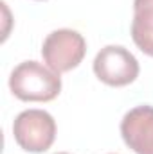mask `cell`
<instances>
[{"label": "cell", "mask_w": 153, "mask_h": 154, "mask_svg": "<svg viewBox=\"0 0 153 154\" xmlns=\"http://www.w3.org/2000/svg\"><path fill=\"white\" fill-rule=\"evenodd\" d=\"M13 95L25 102H49L61 91V77L38 61L20 63L9 77Z\"/></svg>", "instance_id": "1"}, {"label": "cell", "mask_w": 153, "mask_h": 154, "mask_svg": "<svg viewBox=\"0 0 153 154\" xmlns=\"http://www.w3.org/2000/svg\"><path fill=\"white\" fill-rule=\"evenodd\" d=\"M86 54V41L85 38L72 29H58L52 31L41 47V56L47 66L56 72H70L83 61Z\"/></svg>", "instance_id": "2"}, {"label": "cell", "mask_w": 153, "mask_h": 154, "mask_svg": "<svg viewBox=\"0 0 153 154\" xmlns=\"http://www.w3.org/2000/svg\"><path fill=\"white\" fill-rule=\"evenodd\" d=\"M13 134L16 143L27 152H45L56 138V122L43 109H25L15 118Z\"/></svg>", "instance_id": "3"}, {"label": "cell", "mask_w": 153, "mask_h": 154, "mask_svg": "<svg viewBox=\"0 0 153 154\" xmlns=\"http://www.w3.org/2000/svg\"><path fill=\"white\" fill-rule=\"evenodd\" d=\"M94 74L108 86H126L139 75V61L121 45L101 48L94 59Z\"/></svg>", "instance_id": "4"}, {"label": "cell", "mask_w": 153, "mask_h": 154, "mask_svg": "<svg viewBox=\"0 0 153 154\" xmlns=\"http://www.w3.org/2000/svg\"><path fill=\"white\" fill-rule=\"evenodd\" d=\"M121 136L135 154H153V106L130 109L121 120Z\"/></svg>", "instance_id": "5"}, {"label": "cell", "mask_w": 153, "mask_h": 154, "mask_svg": "<svg viewBox=\"0 0 153 154\" xmlns=\"http://www.w3.org/2000/svg\"><path fill=\"white\" fill-rule=\"evenodd\" d=\"M132 38L146 56L153 57V0H133Z\"/></svg>", "instance_id": "6"}, {"label": "cell", "mask_w": 153, "mask_h": 154, "mask_svg": "<svg viewBox=\"0 0 153 154\" xmlns=\"http://www.w3.org/2000/svg\"><path fill=\"white\" fill-rule=\"evenodd\" d=\"M56 154H69V152H56Z\"/></svg>", "instance_id": "7"}, {"label": "cell", "mask_w": 153, "mask_h": 154, "mask_svg": "<svg viewBox=\"0 0 153 154\" xmlns=\"http://www.w3.org/2000/svg\"><path fill=\"white\" fill-rule=\"evenodd\" d=\"M38 2H41V0H38Z\"/></svg>", "instance_id": "8"}]
</instances>
